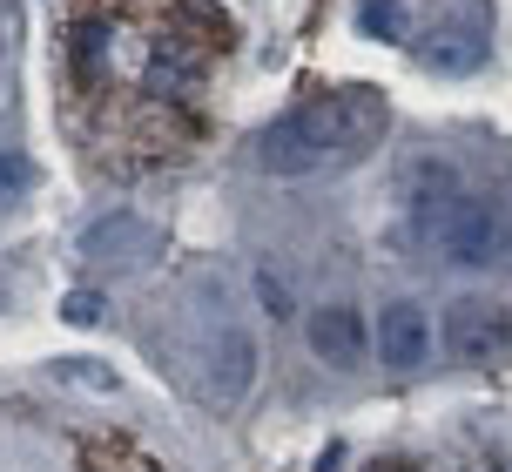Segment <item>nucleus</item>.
Listing matches in <instances>:
<instances>
[{
  "mask_svg": "<svg viewBox=\"0 0 512 472\" xmlns=\"http://www.w3.org/2000/svg\"><path fill=\"white\" fill-rule=\"evenodd\" d=\"M384 102L378 88H331L317 102H297L256 135V169L263 176H317L331 162L364 156V142H378Z\"/></svg>",
  "mask_w": 512,
  "mask_h": 472,
  "instance_id": "1",
  "label": "nucleus"
},
{
  "mask_svg": "<svg viewBox=\"0 0 512 472\" xmlns=\"http://www.w3.org/2000/svg\"><path fill=\"white\" fill-rule=\"evenodd\" d=\"M432 236H438V250H445L452 263L486 270V263H499L512 250V210L499 203V196H459Z\"/></svg>",
  "mask_w": 512,
  "mask_h": 472,
  "instance_id": "2",
  "label": "nucleus"
},
{
  "mask_svg": "<svg viewBox=\"0 0 512 472\" xmlns=\"http://www.w3.org/2000/svg\"><path fill=\"white\" fill-rule=\"evenodd\" d=\"M438 338L452 351V365H499L512 351V311L499 297H452Z\"/></svg>",
  "mask_w": 512,
  "mask_h": 472,
  "instance_id": "3",
  "label": "nucleus"
},
{
  "mask_svg": "<svg viewBox=\"0 0 512 472\" xmlns=\"http://www.w3.org/2000/svg\"><path fill=\"white\" fill-rule=\"evenodd\" d=\"M189 378L203 385L209 405H236V398L256 385V338H250V331H236V324H216V331L196 344Z\"/></svg>",
  "mask_w": 512,
  "mask_h": 472,
  "instance_id": "4",
  "label": "nucleus"
},
{
  "mask_svg": "<svg viewBox=\"0 0 512 472\" xmlns=\"http://www.w3.org/2000/svg\"><path fill=\"white\" fill-rule=\"evenodd\" d=\"M452 203H459V169L438 162V156H418L405 169V210H411V223H418V230H438Z\"/></svg>",
  "mask_w": 512,
  "mask_h": 472,
  "instance_id": "5",
  "label": "nucleus"
},
{
  "mask_svg": "<svg viewBox=\"0 0 512 472\" xmlns=\"http://www.w3.org/2000/svg\"><path fill=\"white\" fill-rule=\"evenodd\" d=\"M304 338H310V351H317L324 365H358L364 344H371V331H364V311H351V304H324V311L304 317Z\"/></svg>",
  "mask_w": 512,
  "mask_h": 472,
  "instance_id": "6",
  "label": "nucleus"
},
{
  "mask_svg": "<svg viewBox=\"0 0 512 472\" xmlns=\"http://www.w3.org/2000/svg\"><path fill=\"white\" fill-rule=\"evenodd\" d=\"M378 351L391 371H418L425 365V351H432V324H425V311L418 304H391L378 324Z\"/></svg>",
  "mask_w": 512,
  "mask_h": 472,
  "instance_id": "7",
  "label": "nucleus"
},
{
  "mask_svg": "<svg viewBox=\"0 0 512 472\" xmlns=\"http://www.w3.org/2000/svg\"><path fill=\"white\" fill-rule=\"evenodd\" d=\"M425 68H438V75H472V68H479V61H486V34H479V27H432V34H425Z\"/></svg>",
  "mask_w": 512,
  "mask_h": 472,
  "instance_id": "8",
  "label": "nucleus"
},
{
  "mask_svg": "<svg viewBox=\"0 0 512 472\" xmlns=\"http://www.w3.org/2000/svg\"><path fill=\"white\" fill-rule=\"evenodd\" d=\"M135 250H155V230L149 223H135V216H102L95 230L81 236V257H95V263H128Z\"/></svg>",
  "mask_w": 512,
  "mask_h": 472,
  "instance_id": "9",
  "label": "nucleus"
},
{
  "mask_svg": "<svg viewBox=\"0 0 512 472\" xmlns=\"http://www.w3.org/2000/svg\"><path fill=\"white\" fill-rule=\"evenodd\" d=\"M358 27L371 41H411V7L405 0H358Z\"/></svg>",
  "mask_w": 512,
  "mask_h": 472,
  "instance_id": "10",
  "label": "nucleus"
},
{
  "mask_svg": "<svg viewBox=\"0 0 512 472\" xmlns=\"http://www.w3.org/2000/svg\"><path fill=\"white\" fill-rule=\"evenodd\" d=\"M182 21L203 27V48H223V41H230V21H223L209 0H182V7H176V27H182Z\"/></svg>",
  "mask_w": 512,
  "mask_h": 472,
  "instance_id": "11",
  "label": "nucleus"
},
{
  "mask_svg": "<svg viewBox=\"0 0 512 472\" xmlns=\"http://www.w3.org/2000/svg\"><path fill=\"white\" fill-rule=\"evenodd\" d=\"M27 183H34V162L21 149H0V196H21Z\"/></svg>",
  "mask_w": 512,
  "mask_h": 472,
  "instance_id": "12",
  "label": "nucleus"
},
{
  "mask_svg": "<svg viewBox=\"0 0 512 472\" xmlns=\"http://www.w3.org/2000/svg\"><path fill=\"white\" fill-rule=\"evenodd\" d=\"M88 466H102V472H155L149 459H135V452H122V446H102V439L88 446Z\"/></svg>",
  "mask_w": 512,
  "mask_h": 472,
  "instance_id": "13",
  "label": "nucleus"
},
{
  "mask_svg": "<svg viewBox=\"0 0 512 472\" xmlns=\"http://www.w3.org/2000/svg\"><path fill=\"white\" fill-rule=\"evenodd\" d=\"M61 317H68V324H102V297H95V290H68V297H61Z\"/></svg>",
  "mask_w": 512,
  "mask_h": 472,
  "instance_id": "14",
  "label": "nucleus"
},
{
  "mask_svg": "<svg viewBox=\"0 0 512 472\" xmlns=\"http://www.w3.org/2000/svg\"><path fill=\"white\" fill-rule=\"evenodd\" d=\"M256 304L270 317H290V290L277 284V270H256Z\"/></svg>",
  "mask_w": 512,
  "mask_h": 472,
  "instance_id": "15",
  "label": "nucleus"
},
{
  "mask_svg": "<svg viewBox=\"0 0 512 472\" xmlns=\"http://www.w3.org/2000/svg\"><path fill=\"white\" fill-rule=\"evenodd\" d=\"M61 371H68V378H88V385H102V392H108V385H115V378H108V371L95 365V358H68V365H61Z\"/></svg>",
  "mask_w": 512,
  "mask_h": 472,
  "instance_id": "16",
  "label": "nucleus"
},
{
  "mask_svg": "<svg viewBox=\"0 0 512 472\" xmlns=\"http://www.w3.org/2000/svg\"><path fill=\"white\" fill-rule=\"evenodd\" d=\"M317 472H344V446H324V459H317Z\"/></svg>",
  "mask_w": 512,
  "mask_h": 472,
  "instance_id": "17",
  "label": "nucleus"
},
{
  "mask_svg": "<svg viewBox=\"0 0 512 472\" xmlns=\"http://www.w3.org/2000/svg\"><path fill=\"white\" fill-rule=\"evenodd\" d=\"M371 472H411V459H378Z\"/></svg>",
  "mask_w": 512,
  "mask_h": 472,
  "instance_id": "18",
  "label": "nucleus"
}]
</instances>
